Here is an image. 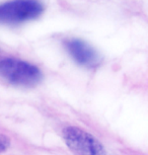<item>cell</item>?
I'll use <instances>...</instances> for the list:
<instances>
[{"mask_svg": "<svg viewBox=\"0 0 148 155\" xmlns=\"http://www.w3.org/2000/svg\"><path fill=\"white\" fill-rule=\"evenodd\" d=\"M0 76L16 86L33 87L43 79V74L36 65L25 61L6 58L0 61Z\"/></svg>", "mask_w": 148, "mask_h": 155, "instance_id": "obj_1", "label": "cell"}, {"mask_svg": "<svg viewBox=\"0 0 148 155\" xmlns=\"http://www.w3.org/2000/svg\"><path fill=\"white\" fill-rule=\"evenodd\" d=\"M44 9L40 0H10L0 4V23L18 25L37 19Z\"/></svg>", "mask_w": 148, "mask_h": 155, "instance_id": "obj_2", "label": "cell"}, {"mask_svg": "<svg viewBox=\"0 0 148 155\" xmlns=\"http://www.w3.org/2000/svg\"><path fill=\"white\" fill-rule=\"evenodd\" d=\"M63 138L67 147L75 155H106L103 145L80 128H65L63 130Z\"/></svg>", "mask_w": 148, "mask_h": 155, "instance_id": "obj_3", "label": "cell"}, {"mask_svg": "<svg viewBox=\"0 0 148 155\" xmlns=\"http://www.w3.org/2000/svg\"><path fill=\"white\" fill-rule=\"evenodd\" d=\"M64 47L77 64L85 68H95L100 64V54L94 48L81 39H69L64 42Z\"/></svg>", "mask_w": 148, "mask_h": 155, "instance_id": "obj_4", "label": "cell"}, {"mask_svg": "<svg viewBox=\"0 0 148 155\" xmlns=\"http://www.w3.org/2000/svg\"><path fill=\"white\" fill-rule=\"evenodd\" d=\"M9 145V140L4 135H0V152H3L7 149Z\"/></svg>", "mask_w": 148, "mask_h": 155, "instance_id": "obj_5", "label": "cell"}]
</instances>
